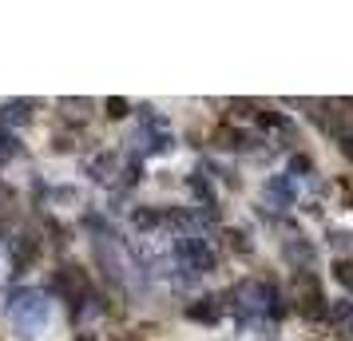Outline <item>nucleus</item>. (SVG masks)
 <instances>
[{"mask_svg": "<svg viewBox=\"0 0 353 341\" xmlns=\"http://www.w3.org/2000/svg\"><path fill=\"white\" fill-rule=\"evenodd\" d=\"M4 313L12 318L20 338H40L44 325H48V318H52V306H48V298H44L40 290H17L12 298H8Z\"/></svg>", "mask_w": 353, "mask_h": 341, "instance_id": "f257e3e1", "label": "nucleus"}, {"mask_svg": "<svg viewBox=\"0 0 353 341\" xmlns=\"http://www.w3.org/2000/svg\"><path fill=\"white\" fill-rule=\"evenodd\" d=\"M175 262L187 270V274H210L219 258H214V250L207 246V238H199V234H179L175 238Z\"/></svg>", "mask_w": 353, "mask_h": 341, "instance_id": "f03ea898", "label": "nucleus"}, {"mask_svg": "<svg viewBox=\"0 0 353 341\" xmlns=\"http://www.w3.org/2000/svg\"><path fill=\"white\" fill-rule=\"evenodd\" d=\"M294 302H298V313L310 318V322H321L330 313V302L321 293L318 274H294Z\"/></svg>", "mask_w": 353, "mask_h": 341, "instance_id": "7ed1b4c3", "label": "nucleus"}, {"mask_svg": "<svg viewBox=\"0 0 353 341\" xmlns=\"http://www.w3.org/2000/svg\"><path fill=\"white\" fill-rule=\"evenodd\" d=\"M282 254H286L290 266H298L294 274H314V266H318V250H314V242H310V238H302V234L286 238Z\"/></svg>", "mask_w": 353, "mask_h": 341, "instance_id": "20e7f679", "label": "nucleus"}, {"mask_svg": "<svg viewBox=\"0 0 353 341\" xmlns=\"http://www.w3.org/2000/svg\"><path fill=\"white\" fill-rule=\"evenodd\" d=\"M226 313L223 306V293H207V298H194L187 306V322H203V325H214L219 318Z\"/></svg>", "mask_w": 353, "mask_h": 341, "instance_id": "39448f33", "label": "nucleus"}, {"mask_svg": "<svg viewBox=\"0 0 353 341\" xmlns=\"http://www.w3.org/2000/svg\"><path fill=\"white\" fill-rule=\"evenodd\" d=\"M115 171H119V159H115L112 151H99L96 159H88V167H83V175L92 183H103V187L115 179Z\"/></svg>", "mask_w": 353, "mask_h": 341, "instance_id": "423d86ee", "label": "nucleus"}, {"mask_svg": "<svg viewBox=\"0 0 353 341\" xmlns=\"http://www.w3.org/2000/svg\"><path fill=\"white\" fill-rule=\"evenodd\" d=\"M187 187H191V195L199 198V207L207 211V218H214V214H219V198H214V187L207 183V175H203V171L187 175Z\"/></svg>", "mask_w": 353, "mask_h": 341, "instance_id": "0eeeda50", "label": "nucleus"}, {"mask_svg": "<svg viewBox=\"0 0 353 341\" xmlns=\"http://www.w3.org/2000/svg\"><path fill=\"white\" fill-rule=\"evenodd\" d=\"M32 99H8V103H4V107H0V123H4V127H8V123H12V127H20V123H32Z\"/></svg>", "mask_w": 353, "mask_h": 341, "instance_id": "6e6552de", "label": "nucleus"}, {"mask_svg": "<svg viewBox=\"0 0 353 341\" xmlns=\"http://www.w3.org/2000/svg\"><path fill=\"white\" fill-rule=\"evenodd\" d=\"M219 147H226V151H254L258 147V135H250V131H239V127H219Z\"/></svg>", "mask_w": 353, "mask_h": 341, "instance_id": "1a4fd4ad", "label": "nucleus"}, {"mask_svg": "<svg viewBox=\"0 0 353 341\" xmlns=\"http://www.w3.org/2000/svg\"><path fill=\"white\" fill-rule=\"evenodd\" d=\"M36 254H40V234H20V238H12V266L17 270H24Z\"/></svg>", "mask_w": 353, "mask_h": 341, "instance_id": "9d476101", "label": "nucleus"}, {"mask_svg": "<svg viewBox=\"0 0 353 341\" xmlns=\"http://www.w3.org/2000/svg\"><path fill=\"white\" fill-rule=\"evenodd\" d=\"M266 198H274L278 207H294V203H298L294 179H290V175H274V179L266 183Z\"/></svg>", "mask_w": 353, "mask_h": 341, "instance_id": "9b49d317", "label": "nucleus"}, {"mask_svg": "<svg viewBox=\"0 0 353 341\" xmlns=\"http://www.w3.org/2000/svg\"><path fill=\"white\" fill-rule=\"evenodd\" d=\"M128 218H131V227L135 230H143L147 234V230H159L163 223H167V211H159V207H135Z\"/></svg>", "mask_w": 353, "mask_h": 341, "instance_id": "f8f14e48", "label": "nucleus"}, {"mask_svg": "<svg viewBox=\"0 0 353 341\" xmlns=\"http://www.w3.org/2000/svg\"><path fill=\"white\" fill-rule=\"evenodd\" d=\"M254 119L262 123V127H270V131H282V135H290L294 131V123H290L282 112H270V107H254Z\"/></svg>", "mask_w": 353, "mask_h": 341, "instance_id": "ddd939ff", "label": "nucleus"}, {"mask_svg": "<svg viewBox=\"0 0 353 341\" xmlns=\"http://www.w3.org/2000/svg\"><path fill=\"white\" fill-rule=\"evenodd\" d=\"M12 155H20V139L4 127V123H0V163H8Z\"/></svg>", "mask_w": 353, "mask_h": 341, "instance_id": "4468645a", "label": "nucleus"}, {"mask_svg": "<svg viewBox=\"0 0 353 341\" xmlns=\"http://www.w3.org/2000/svg\"><path fill=\"white\" fill-rule=\"evenodd\" d=\"M226 246H230L234 254H250V250H254V242L246 238V230H226Z\"/></svg>", "mask_w": 353, "mask_h": 341, "instance_id": "2eb2a0df", "label": "nucleus"}, {"mask_svg": "<svg viewBox=\"0 0 353 341\" xmlns=\"http://www.w3.org/2000/svg\"><path fill=\"white\" fill-rule=\"evenodd\" d=\"M334 278L353 293V258H337V262H334Z\"/></svg>", "mask_w": 353, "mask_h": 341, "instance_id": "dca6fc26", "label": "nucleus"}, {"mask_svg": "<svg viewBox=\"0 0 353 341\" xmlns=\"http://www.w3.org/2000/svg\"><path fill=\"white\" fill-rule=\"evenodd\" d=\"M325 318H330V322H341V325H345V322H353V302H350V298H341V302H334Z\"/></svg>", "mask_w": 353, "mask_h": 341, "instance_id": "f3484780", "label": "nucleus"}, {"mask_svg": "<svg viewBox=\"0 0 353 341\" xmlns=\"http://www.w3.org/2000/svg\"><path fill=\"white\" fill-rule=\"evenodd\" d=\"M310 179L314 175V163H310V155H290V179Z\"/></svg>", "mask_w": 353, "mask_h": 341, "instance_id": "a211bd4d", "label": "nucleus"}, {"mask_svg": "<svg viewBox=\"0 0 353 341\" xmlns=\"http://www.w3.org/2000/svg\"><path fill=\"white\" fill-rule=\"evenodd\" d=\"M119 175H123V179H119V187H135V183L143 179V163H139V159H131L128 167L119 171Z\"/></svg>", "mask_w": 353, "mask_h": 341, "instance_id": "6ab92c4d", "label": "nucleus"}, {"mask_svg": "<svg viewBox=\"0 0 353 341\" xmlns=\"http://www.w3.org/2000/svg\"><path fill=\"white\" fill-rule=\"evenodd\" d=\"M108 115H112V119H123V115H128V103H123V99H108Z\"/></svg>", "mask_w": 353, "mask_h": 341, "instance_id": "aec40b11", "label": "nucleus"}, {"mask_svg": "<svg viewBox=\"0 0 353 341\" xmlns=\"http://www.w3.org/2000/svg\"><path fill=\"white\" fill-rule=\"evenodd\" d=\"M337 143H341V155H345V159L353 163V131H350V135H341Z\"/></svg>", "mask_w": 353, "mask_h": 341, "instance_id": "412c9836", "label": "nucleus"}, {"mask_svg": "<svg viewBox=\"0 0 353 341\" xmlns=\"http://www.w3.org/2000/svg\"><path fill=\"white\" fill-rule=\"evenodd\" d=\"M330 242H334V246H350L353 234H345V230H334V234H330Z\"/></svg>", "mask_w": 353, "mask_h": 341, "instance_id": "4be33fe9", "label": "nucleus"}]
</instances>
